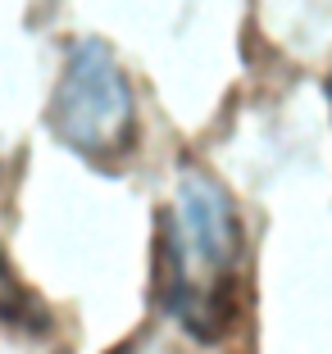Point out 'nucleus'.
I'll use <instances>...</instances> for the list:
<instances>
[{"label":"nucleus","instance_id":"obj_2","mask_svg":"<svg viewBox=\"0 0 332 354\" xmlns=\"http://www.w3.org/2000/svg\"><path fill=\"white\" fill-rule=\"evenodd\" d=\"M51 127L78 155L110 164L128 155L137 136L132 86L105 41H82L64 64V77L51 100Z\"/></svg>","mask_w":332,"mask_h":354},{"label":"nucleus","instance_id":"obj_1","mask_svg":"<svg viewBox=\"0 0 332 354\" xmlns=\"http://www.w3.org/2000/svg\"><path fill=\"white\" fill-rule=\"evenodd\" d=\"M164 304L200 341H218L237 318L241 223L228 191L187 168L164 214Z\"/></svg>","mask_w":332,"mask_h":354},{"label":"nucleus","instance_id":"obj_3","mask_svg":"<svg viewBox=\"0 0 332 354\" xmlns=\"http://www.w3.org/2000/svg\"><path fill=\"white\" fill-rule=\"evenodd\" d=\"M328 100H332V77H328Z\"/></svg>","mask_w":332,"mask_h":354}]
</instances>
